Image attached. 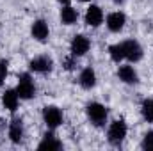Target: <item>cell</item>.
I'll use <instances>...</instances> for the list:
<instances>
[{
  "mask_svg": "<svg viewBox=\"0 0 153 151\" xmlns=\"http://www.w3.org/2000/svg\"><path fill=\"white\" fill-rule=\"evenodd\" d=\"M16 93L22 100H30L34 94H36V87H34V82L30 75H22L20 76V82H18V87H16Z\"/></svg>",
  "mask_w": 153,
  "mask_h": 151,
  "instance_id": "1",
  "label": "cell"
},
{
  "mask_svg": "<svg viewBox=\"0 0 153 151\" xmlns=\"http://www.w3.org/2000/svg\"><path fill=\"white\" fill-rule=\"evenodd\" d=\"M87 117L93 124L102 126V124H105V119H107V109L102 103H89L87 105Z\"/></svg>",
  "mask_w": 153,
  "mask_h": 151,
  "instance_id": "2",
  "label": "cell"
},
{
  "mask_svg": "<svg viewBox=\"0 0 153 151\" xmlns=\"http://www.w3.org/2000/svg\"><path fill=\"white\" fill-rule=\"evenodd\" d=\"M123 50H125V59H128L130 62H137L143 59V48L137 41H125Z\"/></svg>",
  "mask_w": 153,
  "mask_h": 151,
  "instance_id": "3",
  "label": "cell"
},
{
  "mask_svg": "<svg viewBox=\"0 0 153 151\" xmlns=\"http://www.w3.org/2000/svg\"><path fill=\"white\" fill-rule=\"evenodd\" d=\"M43 119L48 128H57L62 123V114L57 107H45L43 109Z\"/></svg>",
  "mask_w": 153,
  "mask_h": 151,
  "instance_id": "4",
  "label": "cell"
},
{
  "mask_svg": "<svg viewBox=\"0 0 153 151\" xmlns=\"http://www.w3.org/2000/svg\"><path fill=\"white\" fill-rule=\"evenodd\" d=\"M126 137V124L123 121H114L109 128V141L112 144H119Z\"/></svg>",
  "mask_w": 153,
  "mask_h": 151,
  "instance_id": "5",
  "label": "cell"
},
{
  "mask_svg": "<svg viewBox=\"0 0 153 151\" xmlns=\"http://www.w3.org/2000/svg\"><path fill=\"white\" fill-rule=\"evenodd\" d=\"M89 46H91L89 39L85 38V36H82V34H78V36H75L73 41H71V55H73V57H80V55L87 53Z\"/></svg>",
  "mask_w": 153,
  "mask_h": 151,
  "instance_id": "6",
  "label": "cell"
},
{
  "mask_svg": "<svg viewBox=\"0 0 153 151\" xmlns=\"http://www.w3.org/2000/svg\"><path fill=\"white\" fill-rule=\"evenodd\" d=\"M29 66H30V70L36 71V73H46V71L52 70L53 62H52L50 57L43 55V57H36V59H32V61L29 62Z\"/></svg>",
  "mask_w": 153,
  "mask_h": 151,
  "instance_id": "7",
  "label": "cell"
},
{
  "mask_svg": "<svg viewBox=\"0 0 153 151\" xmlns=\"http://www.w3.org/2000/svg\"><path fill=\"white\" fill-rule=\"evenodd\" d=\"M125 21H126V16L123 13H111L107 16V27L111 32H119L123 27H125Z\"/></svg>",
  "mask_w": 153,
  "mask_h": 151,
  "instance_id": "8",
  "label": "cell"
},
{
  "mask_svg": "<svg viewBox=\"0 0 153 151\" xmlns=\"http://www.w3.org/2000/svg\"><path fill=\"white\" fill-rule=\"evenodd\" d=\"M102 21H103V13H102V9H100L98 5H91V7L87 9V13H85V23H87L89 27H98V25H102Z\"/></svg>",
  "mask_w": 153,
  "mask_h": 151,
  "instance_id": "9",
  "label": "cell"
},
{
  "mask_svg": "<svg viewBox=\"0 0 153 151\" xmlns=\"http://www.w3.org/2000/svg\"><path fill=\"white\" fill-rule=\"evenodd\" d=\"M18 100H20V96H18V93L13 91V89H7V91L2 94V103H4V107H5L7 110H11V112H14V110L18 109Z\"/></svg>",
  "mask_w": 153,
  "mask_h": 151,
  "instance_id": "10",
  "label": "cell"
},
{
  "mask_svg": "<svg viewBox=\"0 0 153 151\" xmlns=\"http://www.w3.org/2000/svg\"><path fill=\"white\" fill-rule=\"evenodd\" d=\"M48 34H50V30H48L46 21H43V20L34 21V25H32V38L38 39V41H46Z\"/></svg>",
  "mask_w": 153,
  "mask_h": 151,
  "instance_id": "11",
  "label": "cell"
},
{
  "mask_svg": "<svg viewBox=\"0 0 153 151\" xmlns=\"http://www.w3.org/2000/svg\"><path fill=\"white\" fill-rule=\"evenodd\" d=\"M78 82H80V85H82L84 89H91V87H94V85H96V75H94V71H93L91 68L82 70Z\"/></svg>",
  "mask_w": 153,
  "mask_h": 151,
  "instance_id": "12",
  "label": "cell"
},
{
  "mask_svg": "<svg viewBox=\"0 0 153 151\" xmlns=\"http://www.w3.org/2000/svg\"><path fill=\"white\" fill-rule=\"evenodd\" d=\"M23 137V124L20 119H13L9 124V139L13 142H20Z\"/></svg>",
  "mask_w": 153,
  "mask_h": 151,
  "instance_id": "13",
  "label": "cell"
},
{
  "mask_svg": "<svg viewBox=\"0 0 153 151\" xmlns=\"http://www.w3.org/2000/svg\"><path fill=\"white\" fill-rule=\"evenodd\" d=\"M76 20H78V13H76V9H73L71 5H66V7L61 9V21L64 25H73Z\"/></svg>",
  "mask_w": 153,
  "mask_h": 151,
  "instance_id": "14",
  "label": "cell"
},
{
  "mask_svg": "<svg viewBox=\"0 0 153 151\" xmlns=\"http://www.w3.org/2000/svg\"><path fill=\"white\" fill-rule=\"evenodd\" d=\"M117 75L125 84H137V73H135V70L132 66H121Z\"/></svg>",
  "mask_w": 153,
  "mask_h": 151,
  "instance_id": "15",
  "label": "cell"
},
{
  "mask_svg": "<svg viewBox=\"0 0 153 151\" xmlns=\"http://www.w3.org/2000/svg\"><path fill=\"white\" fill-rule=\"evenodd\" d=\"M61 148H62V144L52 133H46L45 139H43V142L39 144V150H61Z\"/></svg>",
  "mask_w": 153,
  "mask_h": 151,
  "instance_id": "16",
  "label": "cell"
},
{
  "mask_svg": "<svg viewBox=\"0 0 153 151\" xmlns=\"http://www.w3.org/2000/svg\"><path fill=\"white\" fill-rule=\"evenodd\" d=\"M109 55L114 62H121L125 59V50H123V43H117V44H111L109 46Z\"/></svg>",
  "mask_w": 153,
  "mask_h": 151,
  "instance_id": "17",
  "label": "cell"
},
{
  "mask_svg": "<svg viewBox=\"0 0 153 151\" xmlns=\"http://www.w3.org/2000/svg\"><path fill=\"white\" fill-rule=\"evenodd\" d=\"M141 110H143V117L148 123H153V100H144Z\"/></svg>",
  "mask_w": 153,
  "mask_h": 151,
  "instance_id": "18",
  "label": "cell"
},
{
  "mask_svg": "<svg viewBox=\"0 0 153 151\" xmlns=\"http://www.w3.org/2000/svg\"><path fill=\"white\" fill-rule=\"evenodd\" d=\"M143 148L148 150V151H153V130L144 135V139H143Z\"/></svg>",
  "mask_w": 153,
  "mask_h": 151,
  "instance_id": "19",
  "label": "cell"
},
{
  "mask_svg": "<svg viewBox=\"0 0 153 151\" xmlns=\"http://www.w3.org/2000/svg\"><path fill=\"white\" fill-rule=\"evenodd\" d=\"M7 66H9L7 61H0V85L4 84V80L7 76Z\"/></svg>",
  "mask_w": 153,
  "mask_h": 151,
  "instance_id": "20",
  "label": "cell"
},
{
  "mask_svg": "<svg viewBox=\"0 0 153 151\" xmlns=\"http://www.w3.org/2000/svg\"><path fill=\"white\" fill-rule=\"evenodd\" d=\"M64 68H66L68 71L73 70V68H75V61H73V59H66V61H64Z\"/></svg>",
  "mask_w": 153,
  "mask_h": 151,
  "instance_id": "21",
  "label": "cell"
},
{
  "mask_svg": "<svg viewBox=\"0 0 153 151\" xmlns=\"http://www.w3.org/2000/svg\"><path fill=\"white\" fill-rule=\"evenodd\" d=\"M61 4H70V0H59Z\"/></svg>",
  "mask_w": 153,
  "mask_h": 151,
  "instance_id": "22",
  "label": "cell"
},
{
  "mask_svg": "<svg viewBox=\"0 0 153 151\" xmlns=\"http://www.w3.org/2000/svg\"><path fill=\"white\" fill-rule=\"evenodd\" d=\"M116 4H121V2H123V0H114Z\"/></svg>",
  "mask_w": 153,
  "mask_h": 151,
  "instance_id": "23",
  "label": "cell"
},
{
  "mask_svg": "<svg viewBox=\"0 0 153 151\" xmlns=\"http://www.w3.org/2000/svg\"><path fill=\"white\" fill-rule=\"evenodd\" d=\"M80 2H89V0H80Z\"/></svg>",
  "mask_w": 153,
  "mask_h": 151,
  "instance_id": "24",
  "label": "cell"
}]
</instances>
